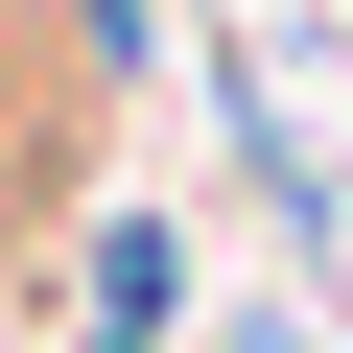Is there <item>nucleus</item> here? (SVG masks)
I'll use <instances>...</instances> for the list:
<instances>
[{
	"label": "nucleus",
	"instance_id": "nucleus-1",
	"mask_svg": "<svg viewBox=\"0 0 353 353\" xmlns=\"http://www.w3.org/2000/svg\"><path fill=\"white\" fill-rule=\"evenodd\" d=\"M94 353H189V236H165V212L94 236Z\"/></svg>",
	"mask_w": 353,
	"mask_h": 353
},
{
	"label": "nucleus",
	"instance_id": "nucleus-2",
	"mask_svg": "<svg viewBox=\"0 0 353 353\" xmlns=\"http://www.w3.org/2000/svg\"><path fill=\"white\" fill-rule=\"evenodd\" d=\"M48 165V48H24V0H0V189Z\"/></svg>",
	"mask_w": 353,
	"mask_h": 353
}]
</instances>
